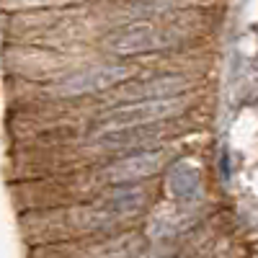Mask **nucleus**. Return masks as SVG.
I'll return each instance as SVG.
<instances>
[{
	"label": "nucleus",
	"mask_w": 258,
	"mask_h": 258,
	"mask_svg": "<svg viewBox=\"0 0 258 258\" xmlns=\"http://www.w3.org/2000/svg\"><path fill=\"white\" fill-rule=\"evenodd\" d=\"M186 109V98L173 96V98H153V101H132L121 103L116 109L106 111L93 129V137L103 132H114V129H126V126H145V124H158L178 116Z\"/></svg>",
	"instance_id": "1"
},
{
	"label": "nucleus",
	"mask_w": 258,
	"mask_h": 258,
	"mask_svg": "<svg viewBox=\"0 0 258 258\" xmlns=\"http://www.w3.org/2000/svg\"><path fill=\"white\" fill-rule=\"evenodd\" d=\"M181 41V34L176 29L165 26H150V24H135L121 31H114L106 39V47L114 54H145V52H158L176 47Z\"/></svg>",
	"instance_id": "2"
},
{
	"label": "nucleus",
	"mask_w": 258,
	"mask_h": 258,
	"mask_svg": "<svg viewBox=\"0 0 258 258\" xmlns=\"http://www.w3.org/2000/svg\"><path fill=\"white\" fill-rule=\"evenodd\" d=\"M191 88V80L183 75H160L150 80H137V83H124L114 91V98L121 103L132 101H153V98H173L183 96Z\"/></svg>",
	"instance_id": "3"
},
{
	"label": "nucleus",
	"mask_w": 258,
	"mask_h": 258,
	"mask_svg": "<svg viewBox=\"0 0 258 258\" xmlns=\"http://www.w3.org/2000/svg\"><path fill=\"white\" fill-rule=\"evenodd\" d=\"M126 68H96V70H88V73H80V75H73L68 78L62 85H57V93L59 96H85V93H96V91H106L116 85L119 80L126 78Z\"/></svg>",
	"instance_id": "4"
},
{
	"label": "nucleus",
	"mask_w": 258,
	"mask_h": 258,
	"mask_svg": "<svg viewBox=\"0 0 258 258\" xmlns=\"http://www.w3.org/2000/svg\"><path fill=\"white\" fill-rule=\"evenodd\" d=\"M160 165H163V155L153 153V150H145V153H137L132 158H121L119 163H111L103 176L114 183H126V181H137V178H147L158 173Z\"/></svg>",
	"instance_id": "5"
},
{
	"label": "nucleus",
	"mask_w": 258,
	"mask_h": 258,
	"mask_svg": "<svg viewBox=\"0 0 258 258\" xmlns=\"http://www.w3.org/2000/svg\"><path fill=\"white\" fill-rule=\"evenodd\" d=\"M168 186L170 191H173L176 199H183V202H191L199 197V186H202V176L199 170L188 165V163H178L173 165V170H170L168 176Z\"/></svg>",
	"instance_id": "6"
},
{
	"label": "nucleus",
	"mask_w": 258,
	"mask_h": 258,
	"mask_svg": "<svg viewBox=\"0 0 258 258\" xmlns=\"http://www.w3.org/2000/svg\"><path fill=\"white\" fill-rule=\"evenodd\" d=\"M142 204H145V194L140 188L124 186V188L111 191L109 197L103 199V214L106 217H121V214L137 212Z\"/></svg>",
	"instance_id": "7"
}]
</instances>
